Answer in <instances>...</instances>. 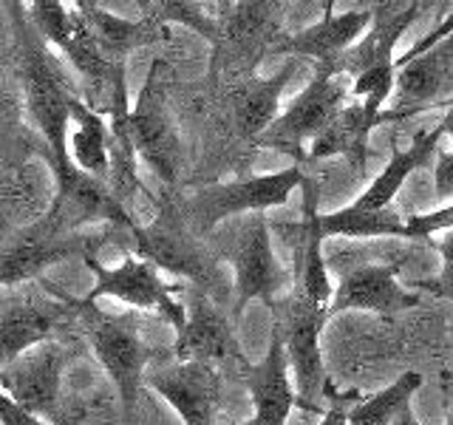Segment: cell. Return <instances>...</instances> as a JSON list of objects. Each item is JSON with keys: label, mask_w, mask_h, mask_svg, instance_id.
Instances as JSON below:
<instances>
[{"label": "cell", "mask_w": 453, "mask_h": 425, "mask_svg": "<svg viewBox=\"0 0 453 425\" xmlns=\"http://www.w3.org/2000/svg\"><path fill=\"white\" fill-rule=\"evenodd\" d=\"M12 23L18 35V63H20V97L26 117L32 120L42 139L49 162H63L65 136L71 125V108L80 99V85L71 80L60 54L42 40L28 23L23 4H12Z\"/></svg>", "instance_id": "1"}, {"label": "cell", "mask_w": 453, "mask_h": 425, "mask_svg": "<svg viewBox=\"0 0 453 425\" xmlns=\"http://www.w3.org/2000/svg\"><path fill=\"white\" fill-rule=\"evenodd\" d=\"M127 236L134 255L153 264L159 273L165 269L170 275L190 281L193 290L204 292L219 306L233 301V283L224 275L221 259L207 241L198 238L176 205L165 202L150 224H134Z\"/></svg>", "instance_id": "2"}, {"label": "cell", "mask_w": 453, "mask_h": 425, "mask_svg": "<svg viewBox=\"0 0 453 425\" xmlns=\"http://www.w3.org/2000/svg\"><path fill=\"white\" fill-rule=\"evenodd\" d=\"M212 252L233 267V318L244 315L250 301H264L269 309L287 290L289 273L273 250V233L264 212L230 219L212 230Z\"/></svg>", "instance_id": "3"}, {"label": "cell", "mask_w": 453, "mask_h": 425, "mask_svg": "<svg viewBox=\"0 0 453 425\" xmlns=\"http://www.w3.org/2000/svg\"><path fill=\"white\" fill-rule=\"evenodd\" d=\"M88 346L99 366L105 368L111 377L113 389H117L122 417L131 420L139 406V391L145 386V372L156 352L145 344L139 329V318L134 312L125 315H113V312L96 309L94 304L80 301V315H77Z\"/></svg>", "instance_id": "4"}, {"label": "cell", "mask_w": 453, "mask_h": 425, "mask_svg": "<svg viewBox=\"0 0 453 425\" xmlns=\"http://www.w3.org/2000/svg\"><path fill=\"white\" fill-rule=\"evenodd\" d=\"M303 176L306 174L301 170V165H292L287 170H275V174H264V176L219 182L190 196L184 202L181 212L198 236H207L230 219H241L250 216V212H264L287 205L289 196L303 184Z\"/></svg>", "instance_id": "5"}, {"label": "cell", "mask_w": 453, "mask_h": 425, "mask_svg": "<svg viewBox=\"0 0 453 425\" xmlns=\"http://www.w3.org/2000/svg\"><path fill=\"white\" fill-rule=\"evenodd\" d=\"M80 315V301L37 281L0 290V368L54 337L63 323Z\"/></svg>", "instance_id": "6"}, {"label": "cell", "mask_w": 453, "mask_h": 425, "mask_svg": "<svg viewBox=\"0 0 453 425\" xmlns=\"http://www.w3.org/2000/svg\"><path fill=\"white\" fill-rule=\"evenodd\" d=\"M351 97V80L343 74H332L326 68H315V77L309 80L306 89L297 94L289 108L255 139V148H269L278 153H287L295 165H303L306 145H311L340 111H343Z\"/></svg>", "instance_id": "7"}, {"label": "cell", "mask_w": 453, "mask_h": 425, "mask_svg": "<svg viewBox=\"0 0 453 425\" xmlns=\"http://www.w3.org/2000/svg\"><path fill=\"white\" fill-rule=\"evenodd\" d=\"M326 321H329V309L311 304L297 290L287 295V301H278L273 306V326L280 332L283 349H287L289 372L295 377L297 397H301V408L318 417H323L320 400L326 389H329L320 354V332Z\"/></svg>", "instance_id": "8"}, {"label": "cell", "mask_w": 453, "mask_h": 425, "mask_svg": "<svg viewBox=\"0 0 453 425\" xmlns=\"http://www.w3.org/2000/svg\"><path fill=\"white\" fill-rule=\"evenodd\" d=\"M82 261L94 275L91 292L82 298L85 304H94L96 298H111V301L125 304L131 312H156L176 332L188 321V306L176 301V292L181 287L167 283L159 269L142 261L139 255L127 252L119 267H105L96 259V252H88Z\"/></svg>", "instance_id": "9"}, {"label": "cell", "mask_w": 453, "mask_h": 425, "mask_svg": "<svg viewBox=\"0 0 453 425\" xmlns=\"http://www.w3.org/2000/svg\"><path fill=\"white\" fill-rule=\"evenodd\" d=\"M127 134L136 151V159L145 162L165 184H176L181 170V136L173 113L167 105L165 82H162V63L156 60L148 71L145 82L136 94L127 117Z\"/></svg>", "instance_id": "10"}, {"label": "cell", "mask_w": 453, "mask_h": 425, "mask_svg": "<svg viewBox=\"0 0 453 425\" xmlns=\"http://www.w3.org/2000/svg\"><path fill=\"white\" fill-rule=\"evenodd\" d=\"M49 165L57 182V196L42 219H46L54 230L82 233V227H88V224H111V227L131 230L136 224L131 210L119 202V196L111 190L108 182L82 174V170H77L68 159L49 162Z\"/></svg>", "instance_id": "11"}, {"label": "cell", "mask_w": 453, "mask_h": 425, "mask_svg": "<svg viewBox=\"0 0 453 425\" xmlns=\"http://www.w3.org/2000/svg\"><path fill=\"white\" fill-rule=\"evenodd\" d=\"M439 105H453V32L417 57H396L394 103L380 117L396 122Z\"/></svg>", "instance_id": "12"}, {"label": "cell", "mask_w": 453, "mask_h": 425, "mask_svg": "<svg viewBox=\"0 0 453 425\" xmlns=\"http://www.w3.org/2000/svg\"><path fill=\"white\" fill-rule=\"evenodd\" d=\"M96 247L99 241L94 236L60 233L46 219H40L0 250V290L37 283L42 281V273L54 264L74 259V255L85 259L88 252H96Z\"/></svg>", "instance_id": "13"}, {"label": "cell", "mask_w": 453, "mask_h": 425, "mask_svg": "<svg viewBox=\"0 0 453 425\" xmlns=\"http://www.w3.org/2000/svg\"><path fill=\"white\" fill-rule=\"evenodd\" d=\"M65 363L68 349L51 337L0 368V391L40 420H57L60 417V386Z\"/></svg>", "instance_id": "14"}, {"label": "cell", "mask_w": 453, "mask_h": 425, "mask_svg": "<svg viewBox=\"0 0 453 425\" xmlns=\"http://www.w3.org/2000/svg\"><path fill=\"white\" fill-rule=\"evenodd\" d=\"M219 14V42L212 46V66L226 60L241 80L252 77L255 66L269 51V37L280 35V4H226Z\"/></svg>", "instance_id": "15"}, {"label": "cell", "mask_w": 453, "mask_h": 425, "mask_svg": "<svg viewBox=\"0 0 453 425\" xmlns=\"http://www.w3.org/2000/svg\"><path fill=\"white\" fill-rule=\"evenodd\" d=\"M145 386L176 411L184 425H216L221 408V375L210 363H167L145 372Z\"/></svg>", "instance_id": "16"}, {"label": "cell", "mask_w": 453, "mask_h": 425, "mask_svg": "<svg viewBox=\"0 0 453 425\" xmlns=\"http://www.w3.org/2000/svg\"><path fill=\"white\" fill-rule=\"evenodd\" d=\"M173 360L179 363H238L241 368L250 366L244 349H241L235 329L230 318L224 315V309L207 298L204 292L190 290V306H188V321L176 332L173 344Z\"/></svg>", "instance_id": "17"}, {"label": "cell", "mask_w": 453, "mask_h": 425, "mask_svg": "<svg viewBox=\"0 0 453 425\" xmlns=\"http://www.w3.org/2000/svg\"><path fill=\"white\" fill-rule=\"evenodd\" d=\"M400 267L403 261L360 264L349 269V273L340 278L337 290L332 292L329 318L340 315V312H351V309L377 312V315H396V312L419 306L422 292L405 290L403 283L396 281Z\"/></svg>", "instance_id": "18"}, {"label": "cell", "mask_w": 453, "mask_h": 425, "mask_svg": "<svg viewBox=\"0 0 453 425\" xmlns=\"http://www.w3.org/2000/svg\"><path fill=\"white\" fill-rule=\"evenodd\" d=\"M428 9H431V4H377V6H372V26L365 28V35L354 42L346 54H340L326 71L343 74L349 80H357L368 68L394 63L396 42L403 40L411 23L422 18V12H428ZM315 68H320V66H315Z\"/></svg>", "instance_id": "19"}, {"label": "cell", "mask_w": 453, "mask_h": 425, "mask_svg": "<svg viewBox=\"0 0 453 425\" xmlns=\"http://www.w3.org/2000/svg\"><path fill=\"white\" fill-rule=\"evenodd\" d=\"M368 26H372V9L332 14V4H326L323 18L315 26L283 37L273 54H287V60H311L320 68H329L365 35Z\"/></svg>", "instance_id": "20"}, {"label": "cell", "mask_w": 453, "mask_h": 425, "mask_svg": "<svg viewBox=\"0 0 453 425\" xmlns=\"http://www.w3.org/2000/svg\"><path fill=\"white\" fill-rule=\"evenodd\" d=\"M244 372L247 391L255 406V422L258 425H287L292 408H301V397L292 386V372L287 360V349H283L280 332L273 326V337H269V349L261 363H250L241 368Z\"/></svg>", "instance_id": "21"}, {"label": "cell", "mask_w": 453, "mask_h": 425, "mask_svg": "<svg viewBox=\"0 0 453 425\" xmlns=\"http://www.w3.org/2000/svg\"><path fill=\"white\" fill-rule=\"evenodd\" d=\"M303 221H301V244H297V278L295 287L311 304L329 309L332 304V278L329 264L323 255V230H320V184L318 179L303 176Z\"/></svg>", "instance_id": "22"}, {"label": "cell", "mask_w": 453, "mask_h": 425, "mask_svg": "<svg viewBox=\"0 0 453 425\" xmlns=\"http://www.w3.org/2000/svg\"><path fill=\"white\" fill-rule=\"evenodd\" d=\"M80 20L85 26V32L94 40V46L99 49V54L105 60L125 66L127 54H134L142 46H150V42L165 37V28L159 23H153L150 18L142 20H131V18H119L96 4H88V0H80L74 4Z\"/></svg>", "instance_id": "23"}, {"label": "cell", "mask_w": 453, "mask_h": 425, "mask_svg": "<svg viewBox=\"0 0 453 425\" xmlns=\"http://www.w3.org/2000/svg\"><path fill=\"white\" fill-rule=\"evenodd\" d=\"M301 68V60H287L273 77H247L233 94V120L241 139H247L255 145L269 125L280 117V97L287 91V85Z\"/></svg>", "instance_id": "24"}, {"label": "cell", "mask_w": 453, "mask_h": 425, "mask_svg": "<svg viewBox=\"0 0 453 425\" xmlns=\"http://www.w3.org/2000/svg\"><path fill=\"white\" fill-rule=\"evenodd\" d=\"M65 156L82 174L111 182V128L103 113L82 103V97L71 108Z\"/></svg>", "instance_id": "25"}, {"label": "cell", "mask_w": 453, "mask_h": 425, "mask_svg": "<svg viewBox=\"0 0 453 425\" xmlns=\"http://www.w3.org/2000/svg\"><path fill=\"white\" fill-rule=\"evenodd\" d=\"M442 128H431V131H419L414 139H411V145L405 151H394L391 162L386 165V170L368 184L365 193L354 202V207L360 210H386L391 207L394 196L400 193V188L408 182V176L414 174L417 167L428 165L431 156L436 153L439 148V139H442Z\"/></svg>", "instance_id": "26"}, {"label": "cell", "mask_w": 453, "mask_h": 425, "mask_svg": "<svg viewBox=\"0 0 453 425\" xmlns=\"http://www.w3.org/2000/svg\"><path fill=\"white\" fill-rule=\"evenodd\" d=\"M374 125L365 120L360 103H349L337 117L326 125V131L311 142L306 159H329V156H343V159L357 170V176H365L368 165V136Z\"/></svg>", "instance_id": "27"}, {"label": "cell", "mask_w": 453, "mask_h": 425, "mask_svg": "<svg viewBox=\"0 0 453 425\" xmlns=\"http://www.w3.org/2000/svg\"><path fill=\"white\" fill-rule=\"evenodd\" d=\"M323 236H340V238H405V221L400 212L386 210H360V207H343L329 216H320Z\"/></svg>", "instance_id": "28"}, {"label": "cell", "mask_w": 453, "mask_h": 425, "mask_svg": "<svg viewBox=\"0 0 453 425\" xmlns=\"http://www.w3.org/2000/svg\"><path fill=\"white\" fill-rule=\"evenodd\" d=\"M419 389H422L419 372L400 375L388 389L365 397L363 403H354V408H349V425H391L400 417V411L411 406Z\"/></svg>", "instance_id": "29"}, {"label": "cell", "mask_w": 453, "mask_h": 425, "mask_svg": "<svg viewBox=\"0 0 453 425\" xmlns=\"http://www.w3.org/2000/svg\"><path fill=\"white\" fill-rule=\"evenodd\" d=\"M148 9L145 18L153 23H179L193 28L196 35H202L210 46L219 42V18H212L210 12H204L202 4H184V0H156V4H142Z\"/></svg>", "instance_id": "30"}, {"label": "cell", "mask_w": 453, "mask_h": 425, "mask_svg": "<svg viewBox=\"0 0 453 425\" xmlns=\"http://www.w3.org/2000/svg\"><path fill=\"white\" fill-rule=\"evenodd\" d=\"M26 108H23V97L20 91L9 89V85H0V156H6L14 148H23V136H26Z\"/></svg>", "instance_id": "31"}, {"label": "cell", "mask_w": 453, "mask_h": 425, "mask_svg": "<svg viewBox=\"0 0 453 425\" xmlns=\"http://www.w3.org/2000/svg\"><path fill=\"white\" fill-rule=\"evenodd\" d=\"M453 230V205H445L431 212H417L405 221V238L408 241H428L436 233Z\"/></svg>", "instance_id": "32"}, {"label": "cell", "mask_w": 453, "mask_h": 425, "mask_svg": "<svg viewBox=\"0 0 453 425\" xmlns=\"http://www.w3.org/2000/svg\"><path fill=\"white\" fill-rule=\"evenodd\" d=\"M439 255H442V273L436 278H428V281H417L414 287L431 292L436 298H445V301H453V230L445 233V238L436 244Z\"/></svg>", "instance_id": "33"}, {"label": "cell", "mask_w": 453, "mask_h": 425, "mask_svg": "<svg viewBox=\"0 0 453 425\" xmlns=\"http://www.w3.org/2000/svg\"><path fill=\"white\" fill-rule=\"evenodd\" d=\"M0 425H51L0 391Z\"/></svg>", "instance_id": "34"}, {"label": "cell", "mask_w": 453, "mask_h": 425, "mask_svg": "<svg viewBox=\"0 0 453 425\" xmlns=\"http://www.w3.org/2000/svg\"><path fill=\"white\" fill-rule=\"evenodd\" d=\"M434 188H436V196L439 198H453V151L436 153Z\"/></svg>", "instance_id": "35"}, {"label": "cell", "mask_w": 453, "mask_h": 425, "mask_svg": "<svg viewBox=\"0 0 453 425\" xmlns=\"http://www.w3.org/2000/svg\"><path fill=\"white\" fill-rule=\"evenodd\" d=\"M349 397V394H346ZM346 397H337V403L329 408V411H323V417L318 425H349V411L343 408V400Z\"/></svg>", "instance_id": "36"}, {"label": "cell", "mask_w": 453, "mask_h": 425, "mask_svg": "<svg viewBox=\"0 0 453 425\" xmlns=\"http://www.w3.org/2000/svg\"><path fill=\"white\" fill-rule=\"evenodd\" d=\"M391 425H422V422L414 417V411H411V406H408V408H403V411H400V417H396Z\"/></svg>", "instance_id": "37"}, {"label": "cell", "mask_w": 453, "mask_h": 425, "mask_svg": "<svg viewBox=\"0 0 453 425\" xmlns=\"http://www.w3.org/2000/svg\"><path fill=\"white\" fill-rule=\"evenodd\" d=\"M439 128H442V134H448L450 142H453V105L448 108V113L442 117V122H439Z\"/></svg>", "instance_id": "38"}, {"label": "cell", "mask_w": 453, "mask_h": 425, "mask_svg": "<svg viewBox=\"0 0 453 425\" xmlns=\"http://www.w3.org/2000/svg\"><path fill=\"white\" fill-rule=\"evenodd\" d=\"M238 425H258V422H255V420H250V422H238Z\"/></svg>", "instance_id": "39"}, {"label": "cell", "mask_w": 453, "mask_h": 425, "mask_svg": "<svg viewBox=\"0 0 453 425\" xmlns=\"http://www.w3.org/2000/svg\"><path fill=\"white\" fill-rule=\"evenodd\" d=\"M445 425H453V411H450V417H448V422Z\"/></svg>", "instance_id": "40"}, {"label": "cell", "mask_w": 453, "mask_h": 425, "mask_svg": "<svg viewBox=\"0 0 453 425\" xmlns=\"http://www.w3.org/2000/svg\"><path fill=\"white\" fill-rule=\"evenodd\" d=\"M127 425H131V422H127Z\"/></svg>", "instance_id": "41"}]
</instances>
